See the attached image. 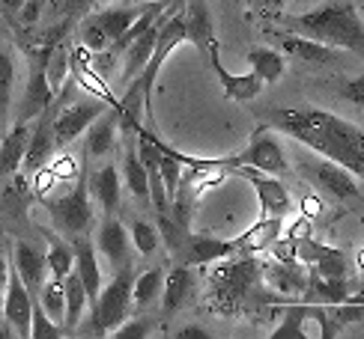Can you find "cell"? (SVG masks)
<instances>
[{"instance_id": "cell-33", "label": "cell", "mask_w": 364, "mask_h": 339, "mask_svg": "<svg viewBox=\"0 0 364 339\" xmlns=\"http://www.w3.org/2000/svg\"><path fill=\"white\" fill-rule=\"evenodd\" d=\"M308 318H311V304H290L284 310L281 325L269 333V339H305Z\"/></svg>"}, {"instance_id": "cell-45", "label": "cell", "mask_w": 364, "mask_h": 339, "mask_svg": "<svg viewBox=\"0 0 364 339\" xmlns=\"http://www.w3.org/2000/svg\"><path fill=\"white\" fill-rule=\"evenodd\" d=\"M251 9H266V12H278L287 0H245Z\"/></svg>"}, {"instance_id": "cell-46", "label": "cell", "mask_w": 364, "mask_h": 339, "mask_svg": "<svg viewBox=\"0 0 364 339\" xmlns=\"http://www.w3.org/2000/svg\"><path fill=\"white\" fill-rule=\"evenodd\" d=\"M6 283H9V259L0 253V304H4V295H6Z\"/></svg>"}, {"instance_id": "cell-5", "label": "cell", "mask_w": 364, "mask_h": 339, "mask_svg": "<svg viewBox=\"0 0 364 339\" xmlns=\"http://www.w3.org/2000/svg\"><path fill=\"white\" fill-rule=\"evenodd\" d=\"M45 211L54 223V229H60V235H84L90 233V226L96 221V209H93V196H90V188H87V179L81 176L75 182V188L63 196H45L42 199Z\"/></svg>"}, {"instance_id": "cell-3", "label": "cell", "mask_w": 364, "mask_h": 339, "mask_svg": "<svg viewBox=\"0 0 364 339\" xmlns=\"http://www.w3.org/2000/svg\"><path fill=\"white\" fill-rule=\"evenodd\" d=\"M260 259L248 253L227 256L224 265H218L209 277V295L206 306L212 313L233 316L248 306V298H254V289L260 286Z\"/></svg>"}, {"instance_id": "cell-6", "label": "cell", "mask_w": 364, "mask_h": 339, "mask_svg": "<svg viewBox=\"0 0 364 339\" xmlns=\"http://www.w3.org/2000/svg\"><path fill=\"white\" fill-rule=\"evenodd\" d=\"M227 164L236 167H254L260 170V173H269V176H284L290 173V164H287V155H284V146L278 140L275 128H257L251 143L239 152V155L227 158Z\"/></svg>"}, {"instance_id": "cell-25", "label": "cell", "mask_w": 364, "mask_h": 339, "mask_svg": "<svg viewBox=\"0 0 364 339\" xmlns=\"http://www.w3.org/2000/svg\"><path fill=\"white\" fill-rule=\"evenodd\" d=\"M27 137H30V122H18V119H15V126H9L6 134H0V179H9L21 170Z\"/></svg>"}, {"instance_id": "cell-48", "label": "cell", "mask_w": 364, "mask_h": 339, "mask_svg": "<svg viewBox=\"0 0 364 339\" xmlns=\"http://www.w3.org/2000/svg\"><path fill=\"white\" fill-rule=\"evenodd\" d=\"M358 268L364 271V248H361V253H358Z\"/></svg>"}, {"instance_id": "cell-37", "label": "cell", "mask_w": 364, "mask_h": 339, "mask_svg": "<svg viewBox=\"0 0 364 339\" xmlns=\"http://www.w3.org/2000/svg\"><path fill=\"white\" fill-rule=\"evenodd\" d=\"M66 330L63 325H57V321L42 310V304L33 298V313H30V339H60Z\"/></svg>"}, {"instance_id": "cell-10", "label": "cell", "mask_w": 364, "mask_h": 339, "mask_svg": "<svg viewBox=\"0 0 364 339\" xmlns=\"http://www.w3.org/2000/svg\"><path fill=\"white\" fill-rule=\"evenodd\" d=\"M301 176L311 179L316 188L331 194L335 199H361V188H358V182L355 176L350 173V170H343L341 164H331L326 158H308L305 167H301Z\"/></svg>"}, {"instance_id": "cell-30", "label": "cell", "mask_w": 364, "mask_h": 339, "mask_svg": "<svg viewBox=\"0 0 364 339\" xmlns=\"http://www.w3.org/2000/svg\"><path fill=\"white\" fill-rule=\"evenodd\" d=\"M144 6L146 4H141V6H111V9H102V12H96V21L102 24L105 33H108V39L117 42L132 27V21L144 12Z\"/></svg>"}, {"instance_id": "cell-20", "label": "cell", "mask_w": 364, "mask_h": 339, "mask_svg": "<svg viewBox=\"0 0 364 339\" xmlns=\"http://www.w3.org/2000/svg\"><path fill=\"white\" fill-rule=\"evenodd\" d=\"M275 42H281L284 54H290L293 60L305 66H326L335 60V48L316 42L311 36H301V33H275Z\"/></svg>"}, {"instance_id": "cell-8", "label": "cell", "mask_w": 364, "mask_h": 339, "mask_svg": "<svg viewBox=\"0 0 364 339\" xmlns=\"http://www.w3.org/2000/svg\"><path fill=\"white\" fill-rule=\"evenodd\" d=\"M230 176L251 182L263 218H287V214L293 211V196H290V191H287V184L278 182V176H269V173H260V170L242 167V164L230 167Z\"/></svg>"}, {"instance_id": "cell-11", "label": "cell", "mask_w": 364, "mask_h": 339, "mask_svg": "<svg viewBox=\"0 0 364 339\" xmlns=\"http://www.w3.org/2000/svg\"><path fill=\"white\" fill-rule=\"evenodd\" d=\"M260 280L275 291V295L296 298V295H305L308 291L311 274L296 259H269V262H260Z\"/></svg>"}, {"instance_id": "cell-1", "label": "cell", "mask_w": 364, "mask_h": 339, "mask_svg": "<svg viewBox=\"0 0 364 339\" xmlns=\"http://www.w3.org/2000/svg\"><path fill=\"white\" fill-rule=\"evenodd\" d=\"M272 128L308 146L314 155L364 179V131L320 107H281L272 113Z\"/></svg>"}, {"instance_id": "cell-26", "label": "cell", "mask_w": 364, "mask_h": 339, "mask_svg": "<svg viewBox=\"0 0 364 339\" xmlns=\"http://www.w3.org/2000/svg\"><path fill=\"white\" fill-rule=\"evenodd\" d=\"M15 81H18V60L15 54L0 42V134H6L12 126V92H15Z\"/></svg>"}, {"instance_id": "cell-16", "label": "cell", "mask_w": 364, "mask_h": 339, "mask_svg": "<svg viewBox=\"0 0 364 339\" xmlns=\"http://www.w3.org/2000/svg\"><path fill=\"white\" fill-rule=\"evenodd\" d=\"M72 250H75V274L81 277V283L87 289V298H90V306L96 304L99 298V289H102V265H99V253H96V244L87 233L84 235H75L72 238ZM87 306V310H90Z\"/></svg>"}, {"instance_id": "cell-24", "label": "cell", "mask_w": 364, "mask_h": 339, "mask_svg": "<svg viewBox=\"0 0 364 339\" xmlns=\"http://www.w3.org/2000/svg\"><path fill=\"white\" fill-rule=\"evenodd\" d=\"M281 233H284V218H260L251 229H245V233H239L233 238V248L236 253H248V256L266 253L278 241Z\"/></svg>"}, {"instance_id": "cell-49", "label": "cell", "mask_w": 364, "mask_h": 339, "mask_svg": "<svg viewBox=\"0 0 364 339\" xmlns=\"http://www.w3.org/2000/svg\"><path fill=\"white\" fill-rule=\"evenodd\" d=\"M102 4H108V0H102Z\"/></svg>"}, {"instance_id": "cell-9", "label": "cell", "mask_w": 364, "mask_h": 339, "mask_svg": "<svg viewBox=\"0 0 364 339\" xmlns=\"http://www.w3.org/2000/svg\"><path fill=\"white\" fill-rule=\"evenodd\" d=\"M60 107V99H54L45 111L36 116V126H30V137H27V152H24V161L21 167L27 170L30 176L39 173L42 167H48V161L54 158L57 146V137H54V113Z\"/></svg>"}, {"instance_id": "cell-4", "label": "cell", "mask_w": 364, "mask_h": 339, "mask_svg": "<svg viewBox=\"0 0 364 339\" xmlns=\"http://www.w3.org/2000/svg\"><path fill=\"white\" fill-rule=\"evenodd\" d=\"M132 283H134V274L132 265L114 271V280L108 286L99 289V298L96 304L84 313V318L78 321L75 333H87V336H108L111 330H117L123 321L132 316Z\"/></svg>"}, {"instance_id": "cell-18", "label": "cell", "mask_w": 364, "mask_h": 339, "mask_svg": "<svg viewBox=\"0 0 364 339\" xmlns=\"http://www.w3.org/2000/svg\"><path fill=\"white\" fill-rule=\"evenodd\" d=\"M87 152L93 158H105L111 155V149L117 146V137H119V107H105V111L90 122L87 131Z\"/></svg>"}, {"instance_id": "cell-17", "label": "cell", "mask_w": 364, "mask_h": 339, "mask_svg": "<svg viewBox=\"0 0 364 339\" xmlns=\"http://www.w3.org/2000/svg\"><path fill=\"white\" fill-rule=\"evenodd\" d=\"M171 4H173V0H171ZM168 9H171V6H168ZM168 9H164V12L159 15V18H156L153 24H149V27L144 30V33H141V36L134 39V42L129 45V48L123 51V84L134 81V78H138V74L144 72V66L149 63V57H153V51H156V42H159L161 21L168 18Z\"/></svg>"}, {"instance_id": "cell-44", "label": "cell", "mask_w": 364, "mask_h": 339, "mask_svg": "<svg viewBox=\"0 0 364 339\" xmlns=\"http://www.w3.org/2000/svg\"><path fill=\"white\" fill-rule=\"evenodd\" d=\"M173 339H212V333L203 330L200 325H188V328H179L173 333Z\"/></svg>"}, {"instance_id": "cell-41", "label": "cell", "mask_w": 364, "mask_h": 339, "mask_svg": "<svg viewBox=\"0 0 364 339\" xmlns=\"http://www.w3.org/2000/svg\"><path fill=\"white\" fill-rule=\"evenodd\" d=\"M153 333V321L149 318H126L117 330H111V339H144Z\"/></svg>"}, {"instance_id": "cell-34", "label": "cell", "mask_w": 364, "mask_h": 339, "mask_svg": "<svg viewBox=\"0 0 364 339\" xmlns=\"http://www.w3.org/2000/svg\"><path fill=\"white\" fill-rule=\"evenodd\" d=\"M39 304H42V310L57 321V325H63V318H66L63 280H57V277H48V280L42 283V289H39Z\"/></svg>"}, {"instance_id": "cell-40", "label": "cell", "mask_w": 364, "mask_h": 339, "mask_svg": "<svg viewBox=\"0 0 364 339\" xmlns=\"http://www.w3.org/2000/svg\"><path fill=\"white\" fill-rule=\"evenodd\" d=\"M314 274H320V277H346L350 274V265H346V256L338 250V248H331L320 262H314Z\"/></svg>"}, {"instance_id": "cell-36", "label": "cell", "mask_w": 364, "mask_h": 339, "mask_svg": "<svg viewBox=\"0 0 364 339\" xmlns=\"http://www.w3.org/2000/svg\"><path fill=\"white\" fill-rule=\"evenodd\" d=\"M66 78H69V42L63 36L60 42H54V48L48 54V84L57 92L60 87L66 84Z\"/></svg>"}, {"instance_id": "cell-7", "label": "cell", "mask_w": 364, "mask_h": 339, "mask_svg": "<svg viewBox=\"0 0 364 339\" xmlns=\"http://www.w3.org/2000/svg\"><path fill=\"white\" fill-rule=\"evenodd\" d=\"M105 107H111L108 101H102L96 96L90 99H78V101H66V96H60V107L54 113V137L57 146H69L75 143V137H81L87 131V126L93 122Z\"/></svg>"}, {"instance_id": "cell-2", "label": "cell", "mask_w": 364, "mask_h": 339, "mask_svg": "<svg viewBox=\"0 0 364 339\" xmlns=\"http://www.w3.org/2000/svg\"><path fill=\"white\" fill-rule=\"evenodd\" d=\"M281 21L293 33L311 36L328 48H346L364 57V21L358 18V9L350 0H331V4H323L301 15H281Z\"/></svg>"}, {"instance_id": "cell-39", "label": "cell", "mask_w": 364, "mask_h": 339, "mask_svg": "<svg viewBox=\"0 0 364 339\" xmlns=\"http://www.w3.org/2000/svg\"><path fill=\"white\" fill-rule=\"evenodd\" d=\"M81 45H84L90 54H99V51H108L111 48V39L102 30V24L96 21V15L84 18V24H81Z\"/></svg>"}, {"instance_id": "cell-22", "label": "cell", "mask_w": 364, "mask_h": 339, "mask_svg": "<svg viewBox=\"0 0 364 339\" xmlns=\"http://www.w3.org/2000/svg\"><path fill=\"white\" fill-rule=\"evenodd\" d=\"M182 18H186V42H191L194 48L200 51V57H206L209 45L215 42V24H212L206 0H188Z\"/></svg>"}, {"instance_id": "cell-28", "label": "cell", "mask_w": 364, "mask_h": 339, "mask_svg": "<svg viewBox=\"0 0 364 339\" xmlns=\"http://www.w3.org/2000/svg\"><path fill=\"white\" fill-rule=\"evenodd\" d=\"M248 66H251V72H254L263 84H275V81L284 78L287 60H284L275 48H251V51H248Z\"/></svg>"}, {"instance_id": "cell-38", "label": "cell", "mask_w": 364, "mask_h": 339, "mask_svg": "<svg viewBox=\"0 0 364 339\" xmlns=\"http://www.w3.org/2000/svg\"><path fill=\"white\" fill-rule=\"evenodd\" d=\"M132 248L138 250V256H153L161 248V238H159V229L149 226L146 221H134L132 223Z\"/></svg>"}, {"instance_id": "cell-43", "label": "cell", "mask_w": 364, "mask_h": 339, "mask_svg": "<svg viewBox=\"0 0 364 339\" xmlns=\"http://www.w3.org/2000/svg\"><path fill=\"white\" fill-rule=\"evenodd\" d=\"M343 99L358 104V107H364V74H358V78H353L350 84L343 87Z\"/></svg>"}, {"instance_id": "cell-19", "label": "cell", "mask_w": 364, "mask_h": 339, "mask_svg": "<svg viewBox=\"0 0 364 339\" xmlns=\"http://www.w3.org/2000/svg\"><path fill=\"white\" fill-rule=\"evenodd\" d=\"M194 286H197V277H194V265H179L164 274V286H161V310L164 316H173L179 306H186L194 295Z\"/></svg>"}, {"instance_id": "cell-14", "label": "cell", "mask_w": 364, "mask_h": 339, "mask_svg": "<svg viewBox=\"0 0 364 339\" xmlns=\"http://www.w3.org/2000/svg\"><path fill=\"white\" fill-rule=\"evenodd\" d=\"M4 318L12 328L15 336L30 339V313H33V295L24 286V280L18 277V271L9 268V283H6V295H4Z\"/></svg>"}, {"instance_id": "cell-21", "label": "cell", "mask_w": 364, "mask_h": 339, "mask_svg": "<svg viewBox=\"0 0 364 339\" xmlns=\"http://www.w3.org/2000/svg\"><path fill=\"white\" fill-rule=\"evenodd\" d=\"M87 188L93 203L105 211V214H114L119 209V194H123V179H119V170L114 164H105L99 167L93 176L87 179Z\"/></svg>"}, {"instance_id": "cell-31", "label": "cell", "mask_w": 364, "mask_h": 339, "mask_svg": "<svg viewBox=\"0 0 364 339\" xmlns=\"http://www.w3.org/2000/svg\"><path fill=\"white\" fill-rule=\"evenodd\" d=\"M119 179H123V184L129 188L132 196H138V199H149V179H146V167L141 164L138 158V149H126V155H123V170H119Z\"/></svg>"}, {"instance_id": "cell-27", "label": "cell", "mask_w": 364, "mask_h": 339, "mask_svg": "<svg viewBox=\"0 0 364 339\" xmlns=\"http://www.w3.org/2000/svg\"><path fill=\"white\" fill-rule=\"evenodd\" d=\"M63 295H66V318H63V328L66 330H75L78 328V321L84 318L87 306H90V298H87V289L81 283V277L69 271L63 277Z\"/></svg>"}, {"instance_id": "cell-32", "label": "cell", "mask_w": 364, "mask_h": 339, "mask_svg": "<svg viewBox=\"0 0 364 339\" xmlns=\"http://www.w3.org/2000/svg\"><path fill=\"white\" fill-rule=\"evenodd\" d=\"M45 238H48V253H45V259H48V274L57 277V280H63V277L75 268V250H72V244L63 241V238H57L51 229H42Z\"/></svg>"}, {"instance_id": "cell-29", "label": "cell", "mask_w": 364, "mask_h": 339, "mask_svg": "<svg viewBox=\"0 0 364 339\" xmlns=\"http://www.w3.org/2000/svg\"><path fill=\"white\" fill-rule=\"evenodd\" d=\"M161 286H164V271L159 265L156 268H146L144 274L134 277V283H132V304L138 306V310L153 306L161 298Z\"/></svg>"}, {"instance_id": "cell-42", "label": "cell", "mask_w": 364, "mask_h": 339, "mask_svg": "<svg viewBox=\"0 0 364 339\" xmlns=\"http://www.w3.org/2000/svg\"><path fill=\"white\" fill-rule=\"evenodd\" d=\"M48 170H51V176H54V179H69V176H75L78 164H75L72 155H60L57 161H48Z\"/></svg>"}, {"instance_id": "cell-15", "label": "cell", "mask_w": 364, "mask_h": 339, "mask_svg": "<svg viewBox=\"0 0 364 339\" xmlns=\"http://www.w3.org/2000/svg\"><path fill=\"white\" fill-rule=\"evenodd\" d=\"M233 238H215V235H203V233H188L182 248L176 250V259L182 265H194V268H203L209 262H218L233 256Z\"/></svg>"}, {"instance_id": "cell-35", "label": "cell", "mask_w": 364, "mask_h": 339, "mask_svg": "<svg viewBox=\"0 0 364 339\" xmlns=\"http://www.w3.org/2000/svg\"><path fill=\"white\" fill-rule=\"evenodd\" d=\"M156 229H159V238L161 244L168 248V253L176 256V250L182 248V241H186V235L191 233L188 226H182L173 221V214L171 211H159V221H156Z\"/></svg>"}, {"instance_id": "cell-23", "label": "cell", "mask_w": 364, "mask_h": 339, "mask_svg": "<svg viewBox=\"0 0 364 339\" xmlns=\"http://www.w3.org/2000/svg\"><path fill=\"white\" fill-rule=\"evenodd\" d=\"M15 271H18V277L24 280V286L30 289V295H39V289H42V283L48 280V259H45L33 244H27V241H18L15 244V265H12Z\"/></svg>"}, {"instance_id": "cell-13", "label": "cell", "mask_w": 364, "mask_h": 339, "mask_svg": "<svg viewBox=\"0 0 364 339\" xmlns=\"http://www.w3.org/2000/svg\"><path fill=\"white\" fill-rule=\"evenodd\" d=\"M206 60H209L212 72H215V78H218V84H221V89H224V96L230 99V101H251V99H257V96L263 92L266 84L257 78L254 72H248V74H233V72H227V69L221 66V42H218V39L209 45Z\"/></svg>"}, {"instance_id": "cell-47", "label": "cell", "mask_w": 364, "mask_h": 339, "mask_svg": "<svg viewBox=\"0 0 364 339\" xmlns=\"http://www.w3.org/2000/svg\"><path fill=\"white\" fill-rule=\"evenodd\" d=\"M308 214H316V211H320V203H316V199H308Z\"/></svg>"}, {"instance_id": "cell-12", "label": "cell", "mask_w": 364, "mask_h": 339, "mask_svg": "<svg viewBox=\"0 0 364 339\" xmlns=\"http://www.w3.org/2000/svg\"><path fill=\"white\" fill-rule=\"evenodd\" d=\"M96 253L108 259V265L111 271H119V268H126L132 265V238H129V229L119 223L114 214H105V221L99 223L96 229Z\"/></svg>"}]
</instances>
